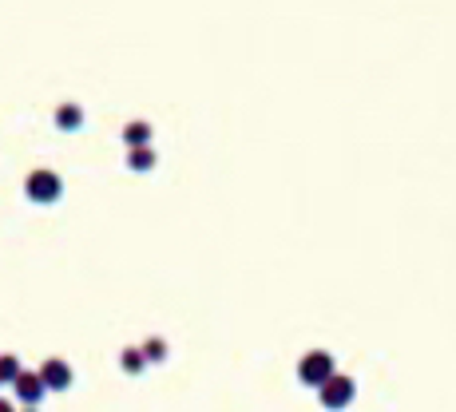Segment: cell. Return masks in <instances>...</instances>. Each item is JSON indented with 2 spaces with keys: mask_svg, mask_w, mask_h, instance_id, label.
Here are the masks:
<instances>
[{
  "mask_svg": "<svg viewBox=\"0 0 456 412\" xmlns=\"http://www.w3.org/2000/svg\"><path fill=\"white\" fill-rule=\"evenodd\" d=\"M24 190H28L32 203L48 206V203H56V198L63 194V183H60V174H56V171H36V174H28Z\"/></svg>",
  "mask_w": 456,
  "mask_h": 412,
  "instance_id": "obj_1",
  "label": "cell"
},
{
  "mask_svg": "<svg viewBox=\"0 0 456 412\" xmlns=\"http://www.w3.org/2000/svg\"><path fill=\"white\" fill-rule=\"evenodd\" d=\"M298 377L306 380V384L321 389V384L333 377V357H330V353H306L301 364H298Z\"/></svg>",
  "mask_w": 456,
  "mask_h": 412,
  "instance_id": "obj_2",
  "label": "cell"
},
{
  "mask_svg": "<svg viewBox=\"0 0 456 412\" xmlns=\"http://www.w3.org/2000/svg\"><path fill=\"white\" fill-rule=\"evenodd\" d=\"M12 389H16V396H20V404H24V409H36V404L44 400V393H48L44 380H40V373H28V369L12 380Z\"/></svg>",
  "mask_w": 456,
  "mask_h": 412,
  "instance_id": "obj_3",
  "label": "cell"
},
{
  "mask_svg": "<svg viewBox=\"0 0 456 412\" xmlns=\"http://www.w3.org/2000/svg\"><path fill=\"white\" fill-rule=\"evenodd\" d=\"M40 380H44V389H56V393H63V389H72V364L60 361V357H52V361H44L40 369Z\"/></svg>",
  "mask_w": 456,
  "mask_h": 412,
  "instance_id": "obj_4",
  "label": "cell"
},
{
  "mask_svg": "<svg viewBox=\"0 0 456 412\" xmlns=\"http://www.w3.org/2000/svg\"><path fill=\"white\" fill-rule=\"evenodd\" d=\"M349 396H353V380L349 377H337V373H333V377L321 384V404H330V409H346Z\"/></svg>",
  "mask_w": 456,
  "mask_h": 412,
  "instance_id": "obj_5",
  "label": "cell"
},
{
  "mask_svg": "<svg viewBox=\"0 0 456 412\" xmlns=\"http://www.w3.org/2000/svg\"><path fill=\"white\" fill-rule=\"evenodd\" d=\"M151 139H155V131H151V123H143V119H131V123L123 127L127 147H151Z\"/></svg>",
  "mask_w": 456,
  "mask_h": 412,
  "instance_id": "obj_6",
  "label": "cell"
},
{
  "mask_svg": "<svg viewBox=\"0 0 456 412\" xmlns=\"http://www.w3.org/2000/svg\"><path fill=\"white\" fill-rule=\"evenodd\" d=\"M56 127H60V131H79V127H83V107H79V103L56 107Z\"/></svg>",
  "mask_w": 456,
  "mask_h": 412,
  "instance_id": "obj_7",
  "label": "cell"
},
{
  "mask_svg": "<svg viewBox=\"0 0 456 412\" xmlns=\"http://www.w3.org/2000/svg\"><path fill=\"white\" fill-rule=\"evenodd\" d=\"M127 167L139 171V174L155 171V151H151V147H131V151H127Z\"/></svg>",
  "mask_w": 456,
  "mask_h": 412,
  "instance_id": "obj_8",
  "label": "cell"
},
{
  "mask_svg": "<svg viewBox=\"0 0 456 412\" xmlns=\"http://www.w3.org/2000/svg\"><path fill=\"white\" fill-rule=\"evenodd\" d=\"M20 373H24V369H20V357H12V353H0V384H12Z\"/></svg>",
  "mask_w": 456,
  "mask_h": 412,
  "instance_id": "obj_9",
  "label": "cell"
},
{
  "mask_svg": "<svg viewBox=\"0 0 456 412\" xmlns=\"http://www.w3.org/2000/svg\"><path fill=\"white\" fill-rule=\"evenodd\" d=\"M123 373H143L147 369V357H143V349H123Z\"/></svg>",
  "mask_w": 456,
  "mask_h": 412,
  "instance_id": "obj_10",
  "label": "cell"
},
{
  "mask_svg": "<svg viewBox=\"0 0 456 412\" xmlns=\"http://www.w3.org/2000/svg\"><path fill=\"white\" fill-rule=\"evenodd\" d=\"M143 357H147V361H163V357H167V345H163V341H147V345H143Z\"/></svg>",
  "mask_w": 456,
  "mask_h": 412,
  "instance_id": "obj_11",
  "label": "cell"
},
{
  "mask_svg": "<svg viewBox=\"0 0 456 412\" xmlns=\"http://www.w3.org/2000/svg\"><path fill=\"white\" fill-rule=\"evenodd\" d=\"M0 412H16L12 404H8V400H4V396H0Z\"/></svg>",
  "mask_w": 456,
  "mask_h": 412,
  "instance_id": "obj_12",
  "label": "cell"
},
{
  "mask_svg": "<svg viewBox=\"0 0 456 412\" xmlns=\"http://www.w3.org/2000/svg\"><path fill=\"white\" fill-rule=\"evenodd\" d=\"M24 412H36V409H24Z\"/></svg>",
  "mask_w": 456,
  "mask_h": 412,
  "instance_id": "obj_13",
  "label": "cell"
}]
</instances>
